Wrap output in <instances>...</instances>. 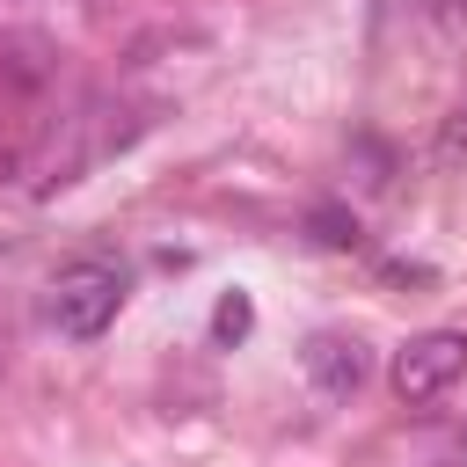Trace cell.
<instances>
[{
  "mask_svg": "<svg viewBox=\"0 0 467 467\" xmlns=\"http://www.w3.org/2000/svg\"><path fill=\"white\" fill-rule=\"evenodd\" d=\"M299 365H306V379H314L321 401H350V394L372 379V350H365V336H350V328H321V336H306Z\"/></svg>",
  "mask_w": 467,
  "mask_h": 467,
  "instance_id": "cell-3",
  "label": "cell"
},
{
  "mask_svg": "<svg viewBox=\"0 0 467 467\" xmlns=\"http://www.w3.org/2000/svg\"><path fill=\"white\" fill-rule=\"evenodd\" d=\"M0 7H29V0H0Z\"/></svg>",
  "mask_w": 467,
  "mask_h": 467,
  "instance_id": "cell-7",
  "label": "cell"
},
{
  "mask_svg": "<svg viewBox=\"0 0 467 467\" xmlns=\"http://www.w3.org/2000/svg\"><path fill=\"white\" fill-rule=\"evenodd\" d=\"M452 153H467V109L452 117Z\"/></svg>",
  "mask_w": 467,
  "mask_h": 467,
  "instance_id": "cell-6",
  "label": "cell"
},
{
  "mask_svg": "<svg viewBox=\"0 0 467 467\" xmlns=\"http://www.w3.org/2000/svg\"><path fill=\"white\" fill-rule=\"evenodd\" d=\"M124 292H131L124 263H109V255H73V263L51 277L44 314H51V328H58L66 343H95V336L124 314Z\"/></svg>",
  "mask_w": 467,
  "mask_h": 467,
  "instance_id": "cell-1",
  "label": "cell"
},
{
  "mask_svg": "<svg viewBox=\"0 0 467 467\" xmlns=\"http://www.w3.org/2000/svg\"><path fill=\"white\" fill-rule=\"evenodd\" d=\"M248 328H255V306H248V292H226V299L212 306V336H219V343H241Z\"/></svg>",
  "mask_w": 467,
  "mask_h": 467,
  "instance_id": "cell-4",
  "label": "cell"
},
{
  "mask_svg": "<svg viewBox=\"0 0 467 467\" xmlns=\"http://www.w3.org/2000/svg\"><path fill=\"white\" fill-rule=\"evenodd\" d=\"M460 372H467V328H423V336H409V343L394 350L387 387H394L401 401H438Z\"/></svg>",
  "mask_w": 467,
  "mask_h": 467,
  "instance_id": "cell-2",
  "label": "cell"
},
{
  "mask_svg": "<svg viewBox=\"0 0 467 467\" xmlns=\"http://www.w3.org/2000/svg\"><path fill=\"white\" fill-rule=\"evenodd\" d=\"M306 226H314V241H321V248H358V219H350V212H336V204H314V219H306Z\"/></svg>",
  "mask_w": 467,
  "mask_h": 467,
  "instance_id": "cell-5",
  "label": "cell"
}]
</instances>
